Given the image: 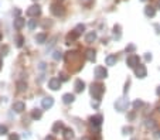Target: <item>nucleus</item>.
I'll return each instance as SVG.
<instances>
[{"mask_svg": "<svg viewBox=\"0 0 160 140\" xmlns=\"http://www.w3.org/2000/svg\"><path fill=\"white\" fill-rule=\"evenodd\" d=\"M104 92H105V86L102 83L96 82V83H92V85H91V95L95 99H99V100H101V96L104 95Z\"/></svg>", "mask_w": 160, "mask_h": 140, "instance_id": "f257e3e1", "label": "nucleus"}, {"mask_svg": "<svg viewBox=\"0 0 160 140\" xmlns=\"http://www.w3.org/2000/svg\"><path fill=\"white\" fill-rule=\"evenodd\" d=\"M129 107V100L125 98H119L116 102H115V109L118 110V112H125V110H128Z\"/></svg>", "mask_w": 160, "mask_h": 140, "instance_id": "f03ea898", "label": "nucleus"}, {"mask_svg": "<svg viewBox=\"0 0 160 140\" xmlns=\"http://www.w3.org/2000/svg\"><path fill=\"white\" fill-rule=\"evenodd\" d=\"M50 11H51L53 16L60 17V16H63V14L65 13V8L63 7L60 3H53V4L50 6Z\"/></svg>", "mask_w": 160, "mask_h": 140, "instance_id": "7ed1b4c3", "label": "nucleus"}, {"mask_svg": "<svg viewBox=\"0 0 160 140\" xmlns=\"http://www.w3.org/2000/svg\"><path fill=\"white\" fill-rule=\"evenodd\" d=\"M41 14V7L38 4H33L30 7L27 8V16L34 18V17H38Z\"/></svg>", "mask_w": 160, "mask_h": 140, "instance_id": "20e7f679", "label": "nucleus"}, {"mask_svg": "<svg viewBox=\"0 0 160 140\" xmlns=\"http://www.w3.org/2000/svg\"><path fill=\"white\" fill-rule=\"evenodd\" d=\"M126 65L129 66V68H136V66H139L140 64H139V55H136V54H132V55H129L128 58H126Z\"/></svg>", "mask_w": 160, "mask_h": 140, "instance_id": "39448f33", "label": "nucleus"}, {"mask_svg": "<svg viewBox=\"0 0 160 140\" xmlns=\"http://www.w3.org/2000/svg\"><path fill=\"white\" fill-rule=\"evenodd\" d=\"M48 88L53 89V91H58V89L61 88V81H60V78H51V79L48 81Z\"/></svg>", "mask_w": 160, "mask_h": 140, "instance_id": "423d86ee", "label": "nucleus"}, {"mask_svg": "<svg viewBox=\"0 0 160 140\" xmlns=\"http://www.w3.org/2000/svg\"><path fill=\"white\" fill-rule=\"evenodd\" d=\"M95 76L98 79H105L108 76V71L105 69V66H96L95 68Z\"/></svg>", "mask_w": 160, "mask_h": 140, "instance_id": "0eeeda50", "label": "nucleus"}, {"mask_svg": "<svg viewBox=\"0 0 160 140\" xmlns=\"http://www.w3.org/2000/svg\"><path fill=\"white\" fill-rule=\"evenodd\" d=\"M53 105H54V98H51V96H46L41 100L43 109H50V107H53Z\"/></svg>", "mask_w": 160, "mask_h": 140, "instance_id": "6e6552de", "label": "nucleus"}, {"mask_svg": "<svg viewBox=\"0 0 160 140\" xmlns=\"http://www.w3.org/2000/svg\"><path fill=\"white\" fill-rule=\"evenodd\" d=\"M135 74H136L137 78H144V76L147 75V71H146V66L142 65V64H140L139 66H136V68H135Z\"/></svg>", "mask_w": 160, "mask_h": 140, "instance_id": "1a4fd4ad", "label": "nucleus"}, {"mask_svg": "<svg viewBox=\"0 0 160 140\" xmlns=\"http://www.w3.org/2000/svg\"><path fill=\"white\" fill-rule=\"evenodd\" d=\"M11 109L14 110V112H17V113H21V112H24L26 110V105H24V102H14L13 103V106H11Z\"/></svg>", "mask_w": 160, "mask_h": 140, "instance_id": "9d476101", "label": "nucleus"}, {"mask_svg": "<svg viewBox=\"0 0 160 140\" xmlns=\"http://www.w3.org/2000/svg\"><path fill=\"white\" fill-rule=\"evenodd\" d=\"M85 58L88 59V61H91V62H94L96 59V52L94 48H88L87 51H85Z\"/></svg>", "mask_w": 160, "mask_h": 140, "instance_id": "9b49d317", "label": "nucleus"}, {"mask_svg": "<svg viewBox=\"0 0 160 140\" xmlns=\"http://www.w3.org/2000/svg\"><path fill=\"white\" fill-rule=\"evenodd\" d=\"M102 116L101 115H95V116H92L91 119H89V122H91V124L92 126H95V127H98V126H101L102 124Z\"/></svg>", "mask_w": 160, "mask_h": 140, "instance_id": "f8f14e48", "label": "nucleus"}, {"mask_svg": "<svg viewBox=\"0 0 160 140\" xmlns=\"http://www.w3.org/2000/svg\"><path fill=\"white\" fill-rule=\"evenodd\" d=\"M63 137H64V140H72L74 139V130L70 127H65L63 130Z\"/></svg>", "mask_w": 160, "mask_h": 140, "instance_id": "ddd939ff", "label": "nucleus"}, {"mask_svg": "<svg viewBox=\"0 0 160 140\" xmlns=\"http://www.w3.org/2000/svg\"><path fill=\"white\" fill-rule=\"evenodd\" d=\"M116 61H118V57L115 55V54H111V55H108V57L105 58V62H106V65H116Z\"/></svg>", "mask_w": 160, "mask_h": 140, "instance_id": "4468645a", "label": "nucleus"}, {"mask_svg": "<svg viewBox=\"0 0 160 140\" xmlns=\"http://www.w3.org/2000/svg\"><path fill=\"white\" fill-rule=\"evenodd\" d=\"M24 24H26V20H24L23 17H17V18H14V28L21 30V28L24 27Z\"/></svg>", "mask_w": 160, "mask_h": 140, "instance_id": "2eb2a0df", "label": "nucleus"}, {"mask_svg": "<svg viewBox=\"0 0 160 140\" xmlns=\"http://www.w3.org/2000/svg\"><path fill=\"white\" fill-rule=\"evenodd\" d=\"M74 88H75V92H82L84 89H85V83H84V81H81V79H77L75 81V83H74Z\"/></svg>", "mask_w": 160, "mask_h": 140, "instance_id": "dca6fc26", "label": "nucleus"}, {"mask_svg": "<svg viewBox=\"0 0 160 140\" xmlns=\"http://www.w3.org/2000/svg\"><path fill=\"white\" fill-rule=\"evenodd\" d=\"M74 100H75V96H74L72 93H64V95H63V102H64L65 105H70Z\"/></svg>", "mask_w": 160, "mask_h": 140, "instance_id": "f3484780", "label": "nucleus"}, {"mask_svg": "<svg viewBox=\"0 0 160 140\" xmlns=\"http://www.w3.org/2000/svg\"><path fill=\"white\" fill-rule=\"evenodd\" d=\"M78 37H80V35L75 33L74 30H72V31H71L70 34H67V38H65V41H67V44H71V42H72V41H75V40H77Z\"/></svg>", "mask_w": 160, "mask_h": 140, "instance_id": "a211bd4d", "label": "nucleus"}, {"mask_svg": "<svg viewBox=\"0 0 160 140\" xmlns=\"http://www.w3.org/2000/svg\"><path fill=\"white\" fill-rule=\"evenodd\" d=\"M65 127H64V124H63V122H55V123L53 124V133H60L61 130H64Z\"/></svg>", "mask_w": 160, "mask_h": 140, "instance_id": "6ab92c4d", "label": "nucleus"}, {"mask_svg": "<svg viewBox=\"0 0 160 140\" xmlns=\"http://www.w3.org/2000/svg\"><path fill=\"white\" fill-rule=\"evenodd\" d=\"M144 14L147 17H153L156 14V8L153 7V6H146L144 7Z\"/></svg>", "mask_w": 160, "mask_h": 140, "instance_id": "aec40b11", "label": "nucleus"}, {"mask_svg": "<svg viewBox=\"0 0 160 140\" xmlns=\"http://www.w3.org/2000/svg\"><path fill=\"white\" fill-rule=\"evenodd\" d=\"M46 40H47V34L46 33H40L36 35V42H37V44H44Z\"/></svg>", "mask_w": 160, "mask_h": 140, "instance_id": "412c9836", "label": "nucleus"}, {"mask_svg": "<svg viewBox=\"0 0 160 140\" xmlns=\"http://www.w3.org/2000/svg\"><path fill=\"white\" fill-rule=\"evenodd\" d=\"M96 40V33L95 31H89L87 35H85V41L87 42H94Z\"/></svg>", "mask_w": 160, "mask_h": 140, "instance_id": "4be33fe9", "label": "nucleus"}, {"mask_svg": "<svg viewBox=\"0 0 160 140\" xmlns=\"http://www.w3.org/2000/svg\"><path fill=\"white\" fill-rule=\"evenodd\" d=\"M41 116H43V112H41L40 109H34L31 112V117L34 119V120H38V119H41Z\"/></svg>", "mask_w": 160, "mask_h": 140, "instance_id": "5701e85b", "label": "nucleus"}, {"mask_svg": "<svg viewBox=\"0 0 160 140\" xmlns=\"http://www.w3.org/2000/svg\"><path fill=\"white\" fill-rule=\"evenodd\" d=\"M144 126H146L147 129H154V127H156V122H154L153 119H146V120H144Z\"/></svg>", "mask_w": 160, "mask_h": 140, "instance_id": "b1692460", "label": "nucleus"}, {"mask_svg": "<svg viewBox=\"0 0 160 140\" xmlns=\"http://www.w3.org/2000/svg\"><path fill=\"white\" fill-rule=\"evenodd\" d=\"M26 89H27V83L24 82V81H18V82H17V91L24 92Z\"/></svg>", "mask_w": 160, "mask_h": 140, "instance_id": "393cba45", "label": "nucleus"}, {"mask_svg": "<svg viewBox=\"0 0 160 140\" xmlns=\"http://www.w3.org/2000/svg\"><path fill=\"white\" fill-rule=\"evenodd\" d=\"M113 37L118 38V40L120 38V25H115L113 27Z\"/></svg>", "mask_w": 160, "mask_h": 140, "instance_id": "a878e982", "label": "nucleus"}, {"mask_svg": "<svg viewBox=\"0 0 160 140\" xmlns=\"http://www.w3.org/2000/svg\"><path fill=\"white\" fill-rule=\"evenodd\" d=\"M28 28H30V30H34V28H36V27H37V20H36V18H31V20H28Z\"/></svg>", "mask_w": 160, "mask_h": 140, "instance_id": "bb28decb", "label": "nucleus"}, {"mask_svg": "<svg viewBox=\"0 0 160 140\" xmlns=\"http://www.w3.org/2000/svg\"><path fill=\"white\" fill-rule=\"evenodd\" d=\"M23 42H24V37H23V35H17V37H16V45H17V47H23Z\"/></svg>", "mask_w": 160, "mask_h": 140, "instance_id": "cd10ccee", "label": "nucleus"}, {"mask_svg": "<svg viewBox=\"0 0 160 140\" xmlns=\"http://www.w3.org/2000/svg\"><path fill=\"white\" fill-rule=\"evenodd\" d=\"M84 30H85V25H84V24H78L77 27H75V28H74V31H75V33L78 34V35H80V34L82 33Z\"/></svg>", "mask_w": 160, "mask_h": 140, "instance_id": "c85d7f7f", "label": "nucleus"}, {"mask_svg": "<svg viewBox=\"0 0 160 140\" xmlns=\"http://www.w3.org/2000/svg\"><path fill=\"white\" fill-rule=\"evenodd\" d=\"M7 54H9V47L7 45L0 47V57H1V55H7Z\"/></svg>", "mask_w": 160, "mask_h": 140, "instance_id": "c756f323", "label": "nucleus"}, {"mask_svg": "<svg viewBox=\"0 0 160 140\" xmlns=\"http://www.w3.org/2000/svg\"><path fill=\"white\" fill-rule=\"evenodd\" d=\"M60 81L61 82H65V81H68V74H65V72H60Z\"/></svg>", "mask_w": 160, "mask_h": 140, "instance_id": "7c9ffc66", "label": "nucleus"}, {"mask_svg": "<svg viewBox=\"0 0 160 140\" xmlns=\"http://www.w3.org/2000/svg\"><path fill=\"white\" fill-rule=\"evenodd\" d=\"M53 58H54L55 61H58V59H61V58H63V52H61V51H55V52L53 54Z\"/></svg>", "mask_w": 160, "mask_h": 140, "instance_id": "2f4dec72", "label": "nucleus"}, {"mask_svg": "<svg viewBox=\"0 0 160 140\" xmlns=\"http://www.w3.org/2000/svg\"><path fill=\"white\" fill-rule=\"evenodd\" d=\"M122 132H123V134H130V133L133 132V129H132L130 126H125V127L122 129Z\"/></svg>", "mask_w": 160, "mask_h": 140, "instance_id": "473e14b6", "label": "nucleus"}, {"mask_svg": "<svg viewBox=\"0 0 160 140\" xmlns=\"http://www.w3.org/2000/svg\"><path fill=\"white\" fill-rule=\"evenodd\" d=\"M9 140H20V136H18L17 133H11V134L9 136Z\"/></svg>", "mask_w": 160, "mask_h": 140, "instance_id": "72a5a7b5", "label": "nucleus"}, {"mask_svg": "<svg viewBox=\"0 0 160 140\" xmlns=\"http://www.w3.org/2000/svg\"><path fill=\"white\" fill-rule=\"evenodd\" d=\"M6 133H7V126L0 124V134H6Z\"/></svg>", "mask_w": 160, "mask_h": 140, "instance_id": "f704fd0d", "label": "nucleus"}, {"mask_svg": "<svg viewBox=\"0 0 160 140\" xmlns=\"http://www.w3.org/2000/svg\"><path fill=\"white\" fill-rule=\"evenodd\" d=\"M142 105H143V102H142V100H139V99L133 102V106H135V109H137V107H140Z\"/></svg>", "mask_w": 160, "mask_h": 140, "instance_id": "c9c22d12", "label": "nucleus"}, {"mask_svg": "<svg viewBox=\"0 0 160 140\" xmlns=\"http://www.w3.org/2000/svg\"><path fill=\"white\" fill-rule=\"evenodd\" d=\"M91 105H92V107H99V99H95V100H92L91 102Z\"/></svg>", "mask_w": 160, "mask_h": 140, "instance_id": "e433bc0d", "label": "nucleus"}, {"mask_svg": "<svg viewBox=\"0 0 160 140\" xmlns=\"http://www.w3.org/2000/svg\"><path fill=\"white\" fill-rule=\"evenodd\" d=\"M126 51H128V52H132V51H135V45H133V44H129L128 47H126Z\"/></svg>", "mask_w": 160, "mask_h": 140, "instance_id": "4c0bfd02", "label": "nucleus"}, {"mask_svg": "<svg viewBox=\"0 0 160 140\" xmlns=\"http://www.w3.org/2000/svg\"><path fill=\"white\" fill-rule=\"evenodd\" d=\"M154 28H156V33L160 34V24H154Z\"/></svg>", "mask_w": 160, "mask_h": 140, "instance_id": "58836bf2", "label": "nucleus"}, {"mask_svg": "<svg viewBox=\"0 0 160 140\" xmlns=\"http://www.w3.org/2000/svg\"><path fill=\"white\" fill-rule=\"evenodd\" d=\"M144 59H146V61H150V59H152V55H150V54H146V55H144Z\"/></svg>", "mask_w": 160, "mask_h": 140, "instance_id": "ea45409f", "label": "nucleus"}, {"mask_svg": "<svg viewBox=\"0 0 160 140\" xmlns=\"http://www.w3.org/2000/svg\"><path fill=\"white\" fill-rule=\"evenodd\" d=\"M46 140H55V137H54V136H51V134H50V136H47V137H46Z\"/></svg>", "mask_w": 160, "mask_h": 140, "instance_id": "a19ab883", "label": "nucleus"}, {"mask_svg": "<svg viewBox=\"0 0 160 140\" xmlns=\"http://www.w3.org/2000/svg\"><path fill=\"white\" fill-rule=\"evenodd\" d=\"M154 136H156V137H160V130H157V132H156V134H154Z\"/></svg>", "mask_w": 160, "mask_h": 140, "instance_id": "79ce46f5", "label": "nucleus"}, {"mask_svg": "<svg viewBox=\"0 0 160 140\" xmlns=\"http://www.w3.org/2000/svg\"><path fill=\"white\" fill-rule=\"evenodd\" d=\"M1 66H3V61H1V57H0V69H1Z\"/></svg>", "mask_w": 160, "mask_h": 140, "instance_id": "37998d69", "label": "nucleus"}, {"mask_svg": "<svg viewBox=\"0 0 160 140\" xmlns=\"http://www.w3.org/2000/svg\"><path fill=\"white\" fill-rule=\"evenodd\" d=\"M156 93H157V95H159V96H160V86H159V88H157V91H156Z\"/></svg>", "mask_w": 160, "mask_h": 140, "instance_id": "c03bdc74", "label": "nucleus"}, {"mask_svg": "<svg viewBox=\"0 0 160 140\" xmlns=\"http://www.w3.org/2000/svg\"><path fill=\"white\" fill-rule=\"evenodd\" d=\"M81 140H92V139H91V137H82Z\"/></svg>", "mask_w": 160, "mask_h": 140, "instance_id": "a18cd8bd", "label": "nucleus"}, {"mask_svg": "<svg viewBox=\"0 0 160 140\" xmlns=\"http://www.w3.org/2000/svg\"><path fill=\"white\" fill-rule=\"evenodd\" d=\"M157 6H159V7H160V0H157Z\"/></svg>", "mask_w": 160, "mask_h": 140, "instance_id": "49530a36", "label": "nucleus"}, {"mask_svg": "<svg viewBox=\"0 0 160 140\" xmlns=\"http://www.w3.org/2000/svg\"><path fill=\"white\" fill-rule=\"evenodd\" d=\"M1 38H3V35H1V33H0V41H1Z\"/></svg>", "mask_w": 160, "mask_h": 140, "instance_id": "de8ad7c7", "label": "nucleus"}, {"mask_svg": "<svg viewBox=\"0 0 160 140\" xmlns=\"http://www.w3.org/2000/svg\"><path fill=\"white\" fill-rule=\"evenodd\" d=\"M159 112H160V106H159Z\"/></svg>", "mask_w": 160, "mask_h": 140, "instance_id": "09e8293b", "label": "nucleus"}, {"mask_svg": "<svg viewBox=\"0 0 160 140\" xmlns=\"http://www.w3.org/2000/svg\"><path fill=\"white\" fill-rule=\"evenodd\" d=\"M58 1H63V0H58Z\"/></svg>", "mask_w": 160, "mask_h": 140, "instance_id": "8fccbe9b", "label": "nucleus"}, {"mask_svg": "<svg viewBox=\"0 0 160 140\" xmlns=\"http://www.w3.org/2000/svg\"><path fill=\"white\" fill-rule=\"evenodd\" d=\"M132 140H135V139H132Z\"/></svg>", "mask_w": 160, "mask_h": 140, "instance_id": "3c124183", "label": "nucleus"}]
</instances>
